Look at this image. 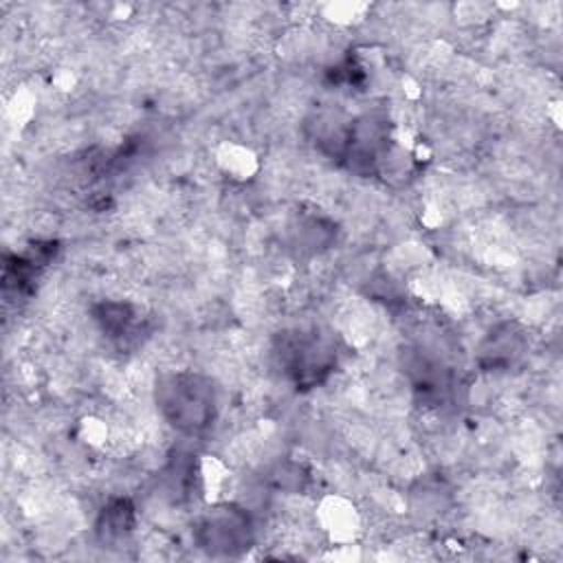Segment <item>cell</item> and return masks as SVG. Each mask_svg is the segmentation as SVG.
Returning a JSON list of instances; mask_svg holds the SVG:
<instances>
[{"instance_id": "obj_3", "label": "cell", "mask_w": 563, "mask_h": 563, "mask_svg": "<svg viewBox=\"0 0 563 563\" xmlns=\"http://www.w3.org/2000/svg\"><path fill=\"white\" fill-rule=\"evenodd\" d=\"M196 541L209 554L235 556L253 541L251 517L233 504L213 506L200 517L196 526Z\"/></svg>"}, {"instance_id": "obj_5", "label": "cell", "mask_w": 563, "mask_h": 563, "mask_svg": "<svg viewBox=\"0 0 563 563\" xmlns=\"http://www.w3.org/2000/svg\"><path fill=\"white\" fill-rule=\"evenodd\" d=\"M95 319L101 323L103 332H108L110 336H123V332H128L132 323V308L121 301H108L97 308Z\"/></svg>"}, {"instance_id": "obj_4", "label": "cell", "mask_w": 563, "mask_h": 563, "mask_svg": "<svg viewBox=\"0 0 563 563\" xmlns=\"http://www.w3.org/2000/svg\"><path fill=\"white\" fill-rule=\"evenodd\" d=\"M134 526V506L128 499H112L99 515L97 534L101 541H119Z\"/></svg>"}, {"instance_id": "obj_2", "label": "cell", "mask_w": 563, "mask_h": 563, "mask_svg": "<svg viewBox=\"0 0 563 563\" xmlns=\"http://www.w3.org/2000/svg\"><path fill=\"white\" fill-rule=\"evenodd\" d=\"M277 358L282 369L297 385H314L325 378L334 365L332 345L317 332H288L279 339Z\"/></svg>"}, {"instance_id": "obj_1", "label": "cell", "mask_w": 563, "mask_h": 563, "mask_svg": "<svg viewBox=\"0 0 563 563\" xmlns=\"http://www.w3.org/2000/svg\"><path fill=\"white\" fill-rule=\"evenodd\" d=\"M156 402L163 416L183 433L207 431L216 420V389L196 372H174L156 383Z\"/></svg>"}]
</instances>
